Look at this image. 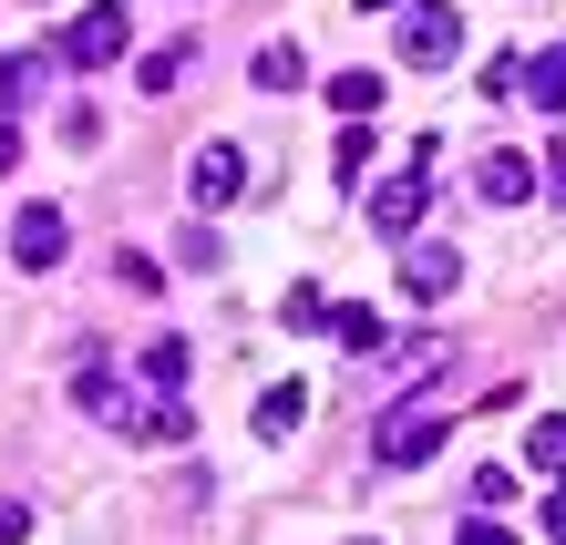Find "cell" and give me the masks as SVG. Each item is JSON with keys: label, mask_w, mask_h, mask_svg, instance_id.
I'll use <instances>...</instances> for the list:
<instances>
[{"label": "cell", "mask_w": 566, "mask_h": 545, "mask_svg": "<svg viewBox=\"0 0 566 545\" xmlns=\"http://www.w3.org/2000/svg\"><path fill=\"white\" fill-rule=\"evenodd\" d=\"M391 52H402V73H453V62H463V11H453V0H412Z\"/></svg>", "instance_id": "obj_1"}, {"label": "cell", "mask_w": 566, "mask_h": 545, "mask_svg": "<svg viewBox=\"0 0 566 545\" xmlns=\"http://www.w3.org/2000/svg\"><path fill=\"white\" fill-rule=\"evenodd\" d=\"M124 42H135V11H124V0H93V11H73V31H52V52L73 62V73L124 62Z\"/></svg>", "instance_id": "obj_2"}, {"label": "cell", "mask_w": 566, "mask_h": 545, "mask_svg": "<svg viewBox=\"0 0 566 545\" xmlns=\"http://www.w3.org/2000/svg\"><path fill=\"white\" fill-rule=\"evenodd\" d=\"M402 289L432 310V298H453V289H463V258L443 248V237H412V258H402Z\"/></svg>", "instance_id": "obj_3"}, {"label": "cell", "mask_w": 566, "mask_h": 545, "mask_svg": "<svg viewBox=\"0 0 566 545\" xmlns=\"http://www.w3.org/2000/svg\"><path fill=\"white\" fill-rule=\"evenodd\" d=\"M186 186H196V207H238V186H248V155H238V145H196Z\"/></svg>", "instance_id": "obj_4"}, {"label": "cell", "mask_w": 566, "mask_h": 545, "mask_svg": "<svg viewBox=\"0 0 566 545\" xmlns=\"http://www.w3.org/2000/svg\"><path fill=\"white\" fill-rule=\"evenodd\" d=\"M422 207H432V176H422V165H412V176H391V186H371V227L381 237H412Z\"/></svg>", "instance_id": "obj_5"}, {"label": "cell", "mask_w": 566, "mask_h": 545, "mask_svg": "<svg viewBox=\"0 0 566 545\" xmlns=\"http://www.w3.org/2000/svg\"><path fill=\"white\" fill-rule=\"evenodd\" d=\"M432 442H443V412H432V401H412V412L381 422V463H422Z\"/></svg>", "instance_id": "obj_6"}, {"label": "cell", "mask_w": 566, "mask_h": 545, "mask_svg": "<svg viewBox=\"0 0 566 545\" xmlns=\"http://www.w3.org/2000/svg\"><path fill=\"white\" fill-rule=\"evenodd\" d=\"M474 196H484V207H525V196H536V165H525V155H505V145H494V155L474 165Z\"/></svg>", "instance_id": "obj_7"}, {"label": "cell", "mask_w": 566, "mask_h": 545, "mask_svg": "<svg viewBox=\"0 0 566 545\" xmlns=\"http://www.w3.org/2000/svg\"><path fill=\"white\" fill-rule=\"evenodd\" d=\"M11 258H21V268H52V258H62V207H21V217H11Z\"/></svg>", "instance_id": "obj_8"}, {"label": "cell", "mask_w": 566, "mask_h": 545, "mask_svg": "<svg viewBox=\"0 0 566 545\" xmlns=\"http://www.w3.org/2000/svg\"><path fill=\"white\" fill-rule=\"evenodd\" d=\"M52 62H62V52H11V62H0V114H31V104H42Z\"/></svg>", "instance_id": "obj_9"}, {"label": "cell", "mask_w": 566, "mask_h": 545, "mask_svg": "<svg viewBox=\"0 0 566 545\" xmlns=\"http://www.w3.org/2000/svg\"><path fill=\"white\" fill-rule=\"evenodd\" d=\"M298 412H310V391H298V381H269V391L248 401V422H258V442H279V432H298Z\"/></svg>", "instance_id": "obj_10"}, {"label": "cell", "mask_w": 566, "mask_h": 545, "mask_svg": "<svg viewBox=\"0 0 566 545\" xmlns=\"http://www.w3.org/2000/svg\"><path fill=\"white\" fill-rule=\"evenodd\" d=\"M298 73H310V62H298V42H258V62H248L258 93H298Z\"/></svg>", "instance_id": "obj_11"}, {"label": "cell", "mask_w": 566, "mask_h": 545, "mask_svg": "<svg viewBox=\"0 0 566 545\" xmlns=\"http://www.w3.org/2000/svg\"><path fill=\"white\" fill-rule=\"evenodd\" d=\"M329 114H381V73H360V62H350V73H329Z\"/></svg>", "instance_id": "obj_12"}, {"label": "cell", "mask_w": 566, "mask_h": 545, "mask_svg": "<svg viewBox=\"0 0 566 545\" xmlns=\"http://www.w3.org/2000/svg\"><path fill=\"white\" fill-rule=\"evenodd\" d=\"M525 104H536V114H566V52L525 62Z\"/></svg>", "instance_id": "obj_13"}, {"label": "cell", "mask_w": 566, "mask_h": 545, "mask_svg": "<svg viewBox=\"0 0 566 545\" xmlns=\"http://www.w3.org/2000/svg\"><path fill=\"white\" fill-rule=\"evenodd\" d=\"M525 463H536V473H546V484H556V473H566V412H546L536 432H525Z\"/></svg>", "instance_id": "obj_14"}, {"label": "cell", "mask_w": 566, "mask_h": 545, "mask_svg": "<svg viewBox=\"0 0 566 545\" xmlns=\"http://www.w3.org/2000/svg\"><path fill=\"white\" fill-rule=\"evenodd\" d=\"M145 381H155L165 401H176V391H186V339H155V350H145Z\"/></svg>", "instance_id": "obj_15"}, {"label": "cell", "mask_w": 566, "mask_h": 545, "mask_svg": "<svg viewBox=\"0 0 566 545\" xmlns=\"http://www.w3.org/2000/svg\"><path fill=\"white\" fill-rule=\"evenodd\" d=\"M371 155H381V145H371V124H340V145H329V165H340V186H350V176H360Z\"/></svg>", "instance_id": "obj_16"}, {"label": "cell", "mask_w": 566, "mask_h": 545, "mask_svg": "<svg viewBox=\"0 0 566 545\" xmlns=\"http://www.w3.org/2000/svg\"><path fill=\"white\" fill-rule=\"evenodd\" d=\"M329 329H340V350H381V319L371 310H329Z\"/></svg>", "instance_id": "obj_17"}, {"label": "cell", "mask_w": 566, "mask_h": 545, "mask_svg": "<svg viewBox=\"0 0 566 545\" xmlns=\"http://www.w3.org/2000/svg\"><path fill=\"white\" fill-rule=\"evenodd\" d=\"M484 93H494V104H515V93H525V62L494 52V62H484Z\"/></svg>", "instance_id": "obj_18"}, {"label": "cell", "mask_w": 566, "mask_h": 545, "mask_svg": "<svg viewBox=\"0 0 566 545\" xmlns=\"http://www.w3.org/2000/svg\"><path fill=\"white\" fill-rule=\"evenodd\" d=\"M114 279H124V289H145V298H155V289H165V268H155L145 248H124V258H114Z\"/></svg>", "instance_id": "obj_19"}, {"label": "cell", "mask_w": 566, "mask_h": 545, "mask_svg": "<svg viewBox=\"0 0 566 545\" xmlns=\"http://www.w3.org/2000/svg\"><path fill=\"white\" fill-rule=\"evenodd\" d=\"M135 83H145V93H176V83H186V52H145Z\"/></svg>", "instance_id": "obj_20"}, {"label": "cell", "mask_w": 566, "mask_h": 545, "mask_svg": "<svg viewBox=\"0 0 566 545\" xmlns=\"http://www.w3.org/2000/svg\"><path fill=\"white\" fill-rule=\"evenodd\" d=\"M279 319H289V329H319V319H329V298H319V289H289V310H279Z\"/></svg>", "instance_id": "obj_21"}, {"label": "cell", "mask_w": 566, "mask_h": 545, "mask_svg": "<svg viewBox=\"0 0 566 545\" xmlns=\"http://www.w3.org/2000/svg\"><path fill=\"white\" fill-rule=\"evenodd\" d=\"M515 494V463H474V504H505Z\"/></svg>", "instance_id": "obj_22"}, {"label": "cell", "mask_w": 566, "mask_h": 545, "mask_svg": "<svg viewBox=\"0 0 566 545\" xmlns=\"http://www.w3.org/2000/svg\"><path fill=\"white\" fill-rule=\"evenodd\" d=\"M31 535V504H11V494H0V545H21Z\"/></svg>", "instance_id": "obj_23"}, {"label": "cell", "mask_w": 566, "mask_h": 545, "mask_svg": "<svg viewBox=\"0 0 566 545\" xmlns=\"http://www.w3.org/2000/svg\"><path fill=\"white\" fill-rule=\"evenodd\" d=\"M536 525H546V545H566V494H546V504H536Z\"/></svg>", "instance_id": "obj_24"}, {"label": "cell", "mask_w": 566, "mask_h": 545, "mask_svg": "<svg viewBox=\"0 0 566 545\" xmlns=\"http://www.w3.org/2000/svg\"><path fill=\"white\" fill-rule=\"evenodd\" d=\"M453 545H515V525H463Z\"/></svg>", "instance_id": "obj_25"}, {"label": "cell", "mask_w": 566, "mask_h": 545, "mask_svg": "<svg viewBox=\"0 0 566 545\" xmlns=\"http://www.w3.org/2000/svg\"><path fill=\"white\" fill-rule=\"evenodd\" d=\"M11 165H21V134H11V124H0V176H11Z\"/></svg>", "instance_id": "obj_26"}, {"label": "cell", "mask_w": 566, "mask_h": 545, "mask_svg": "<svg viewBox=\"0 0 566 545\" xmlns=\"http://www.w3.org/2000/svg\"><path fill=\"white\" fill-rule=\"evenodd\" d=\"M546 186H566V134H556V155H546Z\"/></svg>", "instance_id": "obj_27"}, {"label": "cell", "mask_w": 566, "mask_h": 545, "mask_svg": "<svg viewBox=\"0 0 566 545\" xmlns=\"http://www.w3.org/2000/svg\"><path fill=\"white\" fill-rule=\"evenodd\" d=\"M350 545H381V535H350Z\"/></svg>", "instance_id": "obj_28"}, {"label": "cell", "mask_w": 566, "mask_h": 545, "mask_svg": "<svg viewBox=\"0 0 566 545\" xmlns=\"http://www.w3.org/2000/svg\"><path fill=\"white\" fill-rule=\"evenodd\" d=\"M360 11H381V0H360Z\"/></svg>", "instance_id": "obj_29"}]
</instances>
